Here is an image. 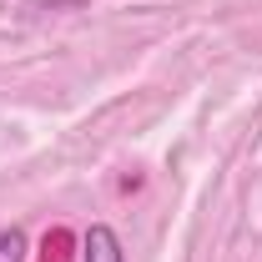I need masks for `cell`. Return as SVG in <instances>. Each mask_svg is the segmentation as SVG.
Masks as SVG:
<instances>
[{"instance_id": "7a4b0ae2", "label": "cell", "mask_w": 262, "mask_h": 262, "mask_svg": "<svg viewBox=\"0 0 262 262\" xmlns=\"http://www.w3.org/2000/svg\"><path fill=\"white\" fill-rule=\"evenodd\" d=\"M0 262H26V237L10 227V232H0Z\"/></svg>"}, {"instance_id": "6da1fadb", "label": "cell", "mask_w": 262, "mask_h": 262, "mask_svg": "<svg viewBox=\"0 0 262 262\" xmlns=\"http://www.w3.org/2000/svg\"><path fill=\"white\" fill-rule=\"evenodd\" d=\"M86 262H126L121 242H116V232L106 227V222H96V227L86 232Z\"/></svg>"}]
</instances>
